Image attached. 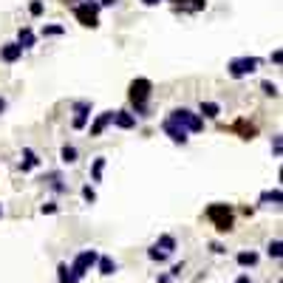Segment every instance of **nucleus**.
Instances as JSON below:
<instances>
[{"mask_svg": "<svg viewBox=\"0 0 283 283\" xmlns=\"http://www.w3.org/2000/svg\"><path fill=\"white\" fill-rule=\"evenodd\" d=\"M159 283H170V275H161V278H159Z\"/></svg>", "mask_w": 283, "mask_h": 283, "instance_id": "obj_36", "label": "nucleus"}, {"mask_svg": "<svg viewBox=\"0 0 283 283\" xmlns=\"http://www.w3.org/2000/svg\"><path fill=\"white\" fill-rule=\"evenodd\" d=\"M173 3H184V0H173Z\"/></svg>", "mask_w": 283, "mask_h": 283, "instance_id": "obj_39", "label": "nucleus"}, {"mask_svg": "<svg viewBox=\"0 0 283 283\" xmlns=\"http://www.w3.org/2000/svg\"><path fill=\"white\" fill-rule=\"evenodd\" d=\"M207 215H210V221L215 224V230H218V232H230L232 230V210H230V204H212L210 210H207Z\"/></svg>", "mask_w": 283, "mask_h": 283, "instance_id": "obj_4", "label": "nucleus"}, {"mask_svg": "<svg viewBox=\"0 0 283 283\" xmlns=\"http://www.w3.org/2000/svg\"><path fill=\"white\" fill-rule=\"evenodd\" d=\"M281 60H283V54L281 51H272V62H275V65H281Z\"/></svg>", "mask_w": 283, "mask_h": 283, "instance_id": "obj_32", "label": "nucleus"}, {"mask_svg": "<svg viewBox=\"0 0 283 283\" xmlns=\"http://www.w3.org/2000/svg\"><path fill=\"white\" fill-rule=\"evenodd\" d=\"M235 283H252V278H249V275H238V281Z\"/></svg>", "mask_w": 283, "mask_h": 283, "instance_id": "obj_33", "label": "nucleus"}, {"mask_svg": "<svg viewBox=\"0 0 283 283\" xmlns=\"http://www.w3.org/2000/svg\"><path fill=\"white\" fill-rule=\"evenodd\" d=\"M57 272H60V275H57L60 283H80V275L74 272L68 264H60V266H57Z\"/></svg>", "mask_w": 283, "mask_h": 283, "instance_id": "obj_15", "label": "nucleus"}, {"mask_svg": "<svg viewBox=\"0 0 283 283\" xmlns=\"http://www.w3.org/2000/svg\"><path fill=\"white\" fill-rule=\"evenodd\" d=\"M281 153H283V139L275 136V156H281Z\"/></svg>", "mask_w": 283, "mask_h": 283, "instance_id": "obj_30", "label": "nucleus"}, {"mask_svg": "<svg viewBox=\"0 0 283 283\" xmlns=\"http://www.w3.org/2000/svg\"><path fill=\"white\" fill-rule=\"evenodd\" d=\"M281 204L283 201V195H281V190H266L264 195H261V204Z\"/></svg>", "mask_w": 283, "mask_h": 283, "instance_id": "obj_23", "label": "nucleus"}, {"mask_svg": "<svg viewBox=\"0 0 283 283\" xmlns=\"http://www.w3.org/2000/svg\"><path fill=\"white\" fill-rule=\"evenodd\" d=\"M45 181L51 184L54 193H65V190H68V187L62 184V176H60V173H48V176H45Z\"/></svg>", "mask_w": 283, "mask_h": 283, "instance_id": "obj_20", "label": "nucleus"}, {"mask_svg": "<svg viewBox=\"0 0 283 283\" xmlns=\"http://www.w3.org/2000/svg\"><path fill=\"white\" fill-rule=\"evenodd\" d=\"M102 170H105V156H97V159H94V167H91V178H94V181H102Z\"/></svg>", "mask_w": 283, "mask_h": 283, "instance_id": "obj_21", "label": "nucleus"}, {"mask_svg": "<svg viewBox=\"0 0 283 283\" xmlns=\"http://www.w3.org/2000/svg\"><path fill=\"white\" fill-rule=\"evenodd\" d=\"M173 125H178L181 131H187V133H198L204 128V119L198 114H193L190 108H173L170 111V116H167Z\"/></svg>", "mask_w": 283, "mask_h": 283, "instance_id": "obj_1", "label": "nucleus"}, {"mask_svg": "<svg viewBox=\"0 0 283 283\" xmlns=\"http://www.w3.org/2000/svg\"><path fill=\"white\" fill-rule=\"evenodd\" d=\"M258 65H261L258 57H235V60H230V65H227V74H230L232 80H244L249 74H255Z\"/></svg>", "mask_w": 283, "mask_h": 283, "instance_id": "obj_3", "label": "nucleus"}, {"mask_svg": "<svg viewBox=\"0 0 283 283\" xmlns=\"http://www.w3.org/2000/svg\"><path fill=\"white\" fill-rule=\"evenodd\" d=\"M34 43H37V37H34V31L31 28H20L17 31V45L26 51V48H34Z\"/></svg>", "mask_w": 283, "mask_h": 283, "instance_id": "obj_13", "label": "nucleus"}, {"mask_svg": "<svg viewBox=\"0 0 283 283\" xmlns=\"http://www.w3.org/2000/svg\"><path fill=\"white\" fill-rule=\"evenodd\" d=\"M161 128H164V133L170 136V142H176V144H187V139H190V136H187V131H181V128H178V125H173L170 119H164V122H161Z\"/></svg>", "mask_w": 283, "mask_h": 283, "instance_id": "obj_8", "label": "nucleus"}, {"mask_svg": "<svg viewBox=\"0 0 283 283\" xmlns=\"http://www.w3.org/2000/svg\"><path fill=\"white\" fill-rule=\"evenodd\" d=\"M3 108H6V102H3V99H0V114H3Z\"/></svg>", "mask_w": 283, "mask_h": 283, "instance_id": "obj_37", "label": "nucleus"}, {"mask_svg": "<svg viewBox=\"0 0 283 283\" xmlns=\"http://www.w3.org/2000/svg\"><path fill=\"white\" fill-rule=\"evenodd\" d=\"M153 247L159 249V252H164V255H170V252H176V238H173V235H161Z\"/></svg>", "mask_w": 283, "mask_h": 283, "instance_id": "obj_16", "label": "nucleus"}, {"mask_svg": "<svg viewBox=\"0 0 283 283\" xmlns=\"http://www.w3.org/2000/svg\"><path fill=\"white\" fill-rule=\"evenodd\" d=\"M43 212H45V215H54V212H57V204H54V201L43 204Z\"/></svg>", "mask_w": 283, "mask_h": 283, "instance_id": "obj_29", "label": "nucleus"}, {"mask_svg": "<svg viewBox=\"0 0 283 283\" xmlns=\"http://www.w3.org/2000/svg\"><path fill=\"white\" fill-rule=\"evenodd\" d=\"M147 258H150V261H159V264H161V261H167V255H164V252H159L156 247L147 249Z\"/></svg>", "mask_w": 283, "mask_h": 283, "instance_id": "obj_26", "label": "nucleus"}, {"mask_svg": "<svg viewBox=\"0 0 283 283\" xmlns=\"http://www.w3.org/2000/svg\"><path fill=\"white\" fill-rule=\"evenodd\" d=\"M97 269H99V275H114L116 269H119V266H116V261L111 255H99V261H97Z\"/></svg>", "mask_w": 283, "mask_h": 283, "instance_id": "obj_12", "label": "nucleus"}, {"mask_svg": "<svg viewBox=\"0 0 283 283\" xmlns=\"http://www.w3.org/2000/svg\"><path fill=\"white\" fill-rule=\"evenodd\" d=\"M28 11H31L34 17H40V14H43V3H40V0H34V3L28 6Z\"/></svg>", "mask_w": 283, "mask_h": 283, "instance_id": "obj_28", "label": "nucleus"}, {"mask_svg": "<svg viewBox=\"0 0 283 283\" xmlns=\"http://www.w3.org/2000/svg\"><path fill=\"white\" fill-rule=\"evenodd\" d=\"M116 0H99V9H102V6H114Z\"/></svg>", "mask_w": 283, "mask_h": 283, "instance_id": "obj_34", "label": "nucleus"}, {"mask_svg": "<svg viewBox=\"0 0 283 283\" xmlns=\"http://www.w3.org/2000/svg\"><path fill=\"white\" fill-rule=\"evenodd\" d=\"M114 125L122 128V131H131V128H136V114H131V111H114Z\"/></svg>", "mask_w": 283, "mask_h": 283, "instance_id": "obj_9", "label": "nucleus"}, {"mask_svg": "<svg viewBox=\"0 0 283 283\" xmlns=\"http://www.w3.org/2000/svg\"><path fill=\"white\" fill-rule=\"evenodd\" d=\"M37 164H40V159H37V153L34 150H23V161H20V167H23V173H28V170H34Z\"/></svg>", "mask_w": 283, "mask_h": 283, "instance_id": "obj_17", "label": "nucleus"}, {"mask_svg": "<svg viewBox=\"0 0 283 283\" xmlns=\"http://www.w3.org/2000/svg\"><path fill=\"white\" fill-rule=\"evenodd\" d=\"M97 261H99V252H97V249H82L80 255L74 258V264H71V269H74V272H77V275L82 278V275L88 272L91 266H97Z\"/></svg>", "mask_w": 283, "mask_h": 283, "instance_id": "obj_6", "label": "nucleus"}, {"mask_svg": "<svg viewBox=\"0 0 283 283\" xmlns=\"http://www.w3.org/2000/svg\"><path fill=\"white\" fill-rule=\"evenodd\" d=\"M261 88H264V94H266V97H278V85H275V82H269V80H266L264 85H261Z\"/></svg>", "mask_w": 283, "mask_h": 283, "instance_id": "obj_27", "label": "nucleus"}, {"mask_svg": "<svg viewBox=\"0 0 283 283\" xmlns=\"http://www.w3.org/2000/svg\"><path fill=\"white\" fill-rule=\"evenodd\" d=\"M181 272H184V264H176V266H173V272H170V275H173V278H178V275H181Z\"/></svg>", "mask_w": 283, "mask_h": 283, "instance_id": "obj_31", "label": "nucleus"}, {"mask_svg": "<svg viewBox=\"0 0 283 283\" xmlns=\"http://www.w3.org/2000/svg\"><path fill=\"white\" fill-rule=\"evenodd\" d=\"M144 6H156V3H161V0H142Z\"/></svg>", "mask_w": 283, "mask_h": 283, "instance_id": "obj_35", "label": "nucleus"}, {"mask_svg": "<svg viewBox=\"0 0 283 283\" xmlns=\"http://www.w3.org/2000/svg\"><path fill=\"white\" fill-rule=\"evenodd\" d=\"M266 252H269V258H275V261H281V255H283V244H281V238L269 241V247H266Z\"/></svg>", "mask_w": 283, "mask_h": 283, "instance_id": "obj_22", "label": "nucleus"}, {"mask_svg": "<svg viewBox=\"0 0 283 283\" xmlns=\"http://www.w3.org/2000/svg\"><path fill=\"white\" fill-rule=\"evenodd\" d=\"M77 156H80V153H77V147H74V144H62V150H60L62 164H74V161H77Z\"/></svg>", "mask_w": 283, "mask_h": 283, "instance_id": "obj_18", "label": "nucleus"}, {"mask_svg": "<svg viewBox=\"0 0 283 283\" xmlns=\"http://www.w3.org/2000/svg\"><path fill=\"white\" fill-rule=\"evenodd\" d=\"M74 14H77V20H80L82 26L88 28H97L99 26V3H77L74 6Z\"/></svg>", "mask_w": 283, "mask_h": 283, "instance_id": "obj_5", "label": "nucleus"}, {"mask_svg": "<svg viewBox=\"0 0 283 283\" xmlns=\"http://www.w3.org/2000/svg\"><path fill=\"white\" fill-rule=\"evenodd\" d=\"M108 125H114V111H105V114L97 116V122L91 125V136H102V131Z\"/></svg>", "mask_w": 283, "mask_h": 283, "instance_id": "obj_11", "label": "nucleus"}, {"mask_svg": "<svg viewBox=\"0 0 283 283\" xmlns=\"http://www.w3.org/2000/svg\"><path fill=\"white\" fill-rule=\"evenodd\" d=\"M20 57H23V48H20L17 43H6L0 48V60L3 62H17Z\"/></svg>", "mask_w": 283, "mask_h": 283, "instance_id": "obj_10", "label": "nucleus"}, {"mask_svg": "<svg viewBox=\"0 0 283 283\" xmlns=\"http://www.w3.org/2000/svg\"><path fill=\"white\" fill-rule=\"evenodd\" d=\"M60 34H65V28L62 26H45L43 28V37H60Z\"/></svg>", "mask_w": 283, "mask_h": 283, "instance_id": "obj_24", "label": "nucleus"}, {"mask_svg": "<svg viewBox=\"0 0 283 283\" xmlns=\"http://www.w3.org/2000/svg\"><path fill=\"white\" fill-rule=\"evenodd\" d=\"M147 99H150V80H133L131 82V102L139 116H147Z\"/></svg>", "mask_w": 283, "mask_h": 283, "instance_id": "obj_2", "label": "nucleus"}, {"mask_svg": "<svg viewBox=\"0 0 283 283\" xmlns=\"http://www.w3.org/2000/svg\"><path fill=\"white\" fill-rule=\"evenodd\" d=\"M235 261H238V266H255L258 264V252H252V249H244V252H238V258H235Z\"/></svg>", "mask_w": 283, "mask_h": 283, "instance_id": "obj_19", "label": "nucleus"}, {"mask_svg": "<svg viewBox=\"0 0 283 283\" xmlns=\"http://www.w3.org/2000/svg\"><path fill=\"white\" fill-rule=\"evenodd\" d=\"M198 116L218 119V116H221V105H218V102H201V105H198Z\"/></svg>", "mask_w": 283, "mask_h": 283, "instance_id": "obj_14", "label": "nucleus"}, {"mask_svg": "<svg viewBox=\"0 0 283 283\" xmlns=\"http://www.w3.org/2000/svg\"><path fill=\"white\" fill-rule=\"evenodd\" d=\"M0 218H3V204H0Z\"/></svg>", "mask_w": 283, "mask_h": 283, "instance_id": "obj_38", "label": "nucleus"}, {"mask_svg": "<svg viewBox=\"0 0 283 283\" xmlns=\"http://www.w3.org/2000/svg\"><path fill=\"white\" fill-rule=\"evenodd\" d=\"M88 116H91V102L88 99H80V102H74V131H82L85 125H88Z\"/></svg>", "mask_w": 283, "mask_h": 283, "instance_id": "obj_7", "label": "nucleus"}, {"mask_svg": "<svg viewBox=\"0 0 283 283\" xmlns=\"http://www.w3.org/2000/svg\"><path fill=\"white\" fill-rule=\"evenodd\" d=\"M82 198H85L88 204H94V201H97V193H94V187H91V184H85V187H82Z\"/></svg>", "mask_w": 283, "mask_h": 283, "instance_id": "obj_25", "label": "nucleus"}]
</instances>
